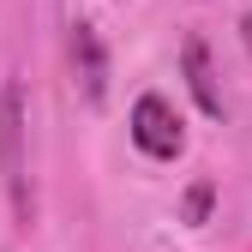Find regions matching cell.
<instances>
[{"instance_id":"5","label":"cell","mask_w":252,"mask_h":252,"mask_svg":"<svg viewBox=\"0 0 252 252\" xmlns=\"http://www.w3.org/2000/svg\"><path fill=\"white\" fill-rule=\"evenodd\" d=\"M210 216V186H192L186 192V222H204Z\"/></svg>"},{"instance_id":"1","label":"cell","mask_w":252,"mask_h":252,"mask_svg":"<svg viewBox=\"0 0 252 252\" xmlns=\"http://www.w3.org/2000/svg\"><path fill=\"white\" fill-rule=\"evenodd\" d=\"M0 180H6L12 222L30 228V222H36V192H30V156H24V90H18V84L0 90Z\"/></svg>"},{"instance_id":"3","label":"cell","mask_w":252,"mask_h":252,"mask_svg":"<svg viewBox=\"0 0 252 252\" xmlns=\"http://www.w3.org/2000/svg\"><path fill=\"white\" fill-rule=\"evenodd\" d=\"M66 48H72V72H78V90H84V102H102L108 96V48H102V36H96V24H72V36H66Z\"/></svg>"},{"instance_id":"2","label":"cell","mask_w":252,"mask_h":252,"mask_svg":"<svg viewBox=\"0 0 252 252\" xmlns=\"http://www.w3.org/2000/svg\"><path fill=\"white\" fill-rule=\"evenodd\" d=\"M126 126H132V144L150 156V162H174V156L186 150V126H180L174 102L156 96V90L132 102V120H126Z\"/></svg>"},{"instance_id":"6","label":"cell","mask_w":252,"mask_h":252,"mask_svg":"<svg viewBox=\"0 0 252 252\" xmlns=\"http://www.w3.org/2000/svg\"><path fill=\"white\" fill-rule=\"evenodd\" d=\"M240 42H246V54H252V12L240 18Z\"/></svg>"},{"instance_id":"4","label":"cell","mask_w":252,"mask_h":252,"mask_svg":"<svg viewBox=\"0 0 252 252\" xmlns=\"http://www.w3.org/2000/svg\"><path fill=\"white\" fill-rule=\"evenodd\" d=\"M180 66H186V84H192V96H198V108L216 120V114H222V90H216V78H210V48L192 36V42H186L180 48Z\"/></svg>"}]
</instances>
